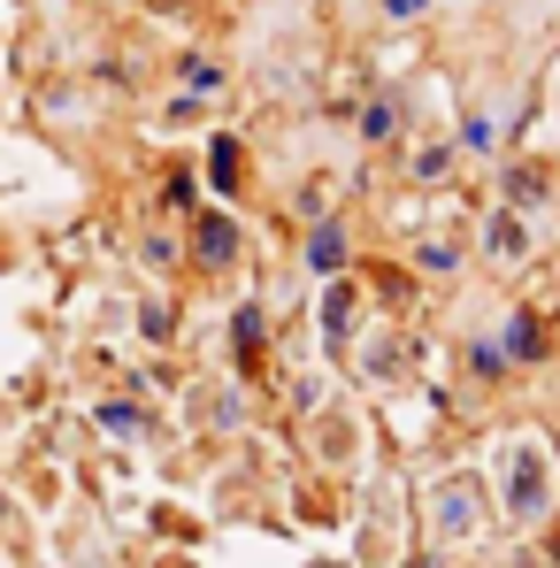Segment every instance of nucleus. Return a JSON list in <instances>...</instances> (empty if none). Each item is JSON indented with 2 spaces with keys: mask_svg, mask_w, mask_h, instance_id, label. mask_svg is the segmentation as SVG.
I'll return each instance as SVG.
<instances>
[{
  "mask_svg": "<svg viewBox=\"0 0 560 568\" xmlns=\"http://www.w3.org/2000/svg\"><path fill=\"white\" fill-rule=\"evenodd\" d=\"M546 515V462L538 446H515V523H538Z\"/></svg>",
  "mask_w": 560,
  "mask_h": 568,
  "instance_id": "1",
  "label": "nucleus"
},
{
  "mask_svg": "<svg viewBox=\"0 0 560 568\" xmlns=\"http://www.w3.org/2000/svg\"><path fill=\"white\" fill-rule=\"evenodd\" d=\"M483 246H491V262H499V270H515V262L530 254V231H522L515 215H491V231H483Z\"/></svg>",
  "mask_w": 560,
  "mask_h": 568,
  "instance_id": "2",
  "label": "nucleus"
},
{
  "mask_svg": "<svg viewBox=\"0 0 560 568\" xmlns=\"http://www.w3.org/2000/svg\"><path fill=\"white\" fill-rule=\"evenodd\" d=\"M307 270H315V277H338V270H346V231H338V223H323V231L307 239Z\"/></svg>",
  "mask_w": 560,
  "mask_h": 568,
  "instance_id": "3",
  "label": "nucleus"
},
{
  "mask_svg": "<svg viewBox=\"0 0 560 568\" xmlns=\"http://www.w3.org/2000/svg\"><path fill=\"white\" fill-rule=\"evenodd\" d=\"M238 254V231L223 215H200V262H231Z\"/></svg>",
  "mask_w": 560,
  "mask_h": 568,
  "instance_id": "4",
  "label": "nucleus"
},
{
  "mask_svg": "<svg viewBox=\"0 0 560 568\" xmlns=\"http://www.w3.org/2000/svg\"><path fill=\"white\" fill-rule=\"evenodd\" d=\"M323 323H330V338H346V331H354V292H346V284H330V300H323Z\"/></svg>",
  "mask_w": 560,
  "mask_h": 568,
  "instance_id": "5",
  "label": "nucleus"
},
{
  "mask_svg": "<svg viewBox=\"0 0 560 568\" xmlns=\"http://www.w3.org/2000/svg\"><path fill=\"white\" fill-rule=\"evenodd\" d=\"M438 515H446V530H454V538H468V523H476V507H468V484H454V491L438 499Z\"/></svg>",
  "mask_w": 560,
  "mask_h": 568,
  "instance_id": "6",
  "label": "nucleus"
},
{
  "mask_svg": "<svg viewBox=\"0 0 560 568\" xmlns=\"http://www.w3.org/2000/svg\"><path fill=\"white\" fill-rule=\"evenodd\" d=\"M507 346H515V354H522V362H530V354H538V323H530V315H522V323H515V331H507Z\"/></svg>",
  "mask_w": 560,
  "mask_h": 568,
  "instance_id": "7",
  "label": "nucleus"
},
{
  "mask_svg": "<svg viewBox=\"0 0 560 568\" xmlns=\"http://www.w3.org/2000/svg\"><path fill=\"white\" fill-rule=\"evenodd\" d=\"M231 170H238V146H231V139H215V185L231 192Z\"/></svg>",
  "mask_w": 560,
  "mask_h": 568,
  "instance_id": "8",
  "label": "nucleus"
},
{
  "mask_svg": "<svg viewBox=\"0 0 560 568\" xmlns=\"http://www.w3.org/2000/svg\"><path fill=\"white\" fill-rule=\"evenodd\" d=\"M362 131H369V139H391V131H399V115H391V108H369V123H362Z\"/></svg>",
  "mask_w": 560,
  "mask_h": 568,
  "instance_id": "9",
  "label": "nucleus"
},
{
  "mask_svg": "<svg viewBox=\"0 0 560 568\" xmlns=\"http://www.w3.org/2000/svg\"><path fill=\"white\" fill-rule=\"evenodd\" d=\"M422 8H430V0H384V16H399V23H407V16H422Z\"/></svg>",
  "mask_w": 560,
  "mask_h": 568,
  "instance_id": "10",
  "label": "nucleus"
}]
</instances>
